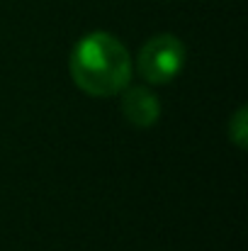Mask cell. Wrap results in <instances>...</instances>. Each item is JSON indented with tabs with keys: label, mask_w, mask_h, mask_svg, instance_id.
<instances>
[{
	"label": "cell",
	"mask_w": 248,
	"mask_h": 251,
	"mask_svg": "<svg viewBox=\"0 0 248 251\" xmlns=\"http://www.w3.org/2000/svg\"><path fill=\"white\" fill-rule=\"evenodd\" d=\"M71 76L88 95H114L132 78V61L127 49L107 32L83 37L71 54Z\"/></svg>",
	"instance_id": "6da1fadb"
},
{
	"label": "cell",
	"mask_w": 248,
	"mask_h": 251,
	"mask_svg": "<svg viewBox=\"0 0 248 251\" xmlns=\"http://www.w3.org/2000/svg\"><path fill=\"white\" fill-rule=\"evenodd\" d=\"M185 66V47L180 39L161 34L146 42L139 51V74L149 83H168Z\"/></svg>",
	"instance_id": "7a4b0ae2"
},
{
	"label": "cell",
	"mask_w": 248,
	"mask_h": 251,
	"mask_svg": "<svg viewBox=\"0 0 248 251\" xmlns=\"http://www.w3.org/2000/svg\"><path fill=\"white\" fill-rule=\"evenodd\" d=\"M122 112L134 127H151L161 115V102L149 88H127L122 98Z\"/></svg>",
	"instance_id": "3957f363"
},
{
	"label": "cell",
	"mask_w": 248,
	"mask_h": 251,
	"mask_svg": "<svg viewBox=\"0 0 248 251\" xmlns=\"http://www.w3.org/2000/svg\"><path fill=\"white\" fill-rule=\"evenodd\" d=\"M231 134H234V139H236V144L239 147H244V110L236 115V120H234V129H231Z\"/></svg>",
	"instance_id": "277c9868"
}]
</instances>
